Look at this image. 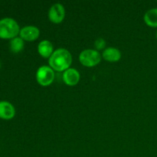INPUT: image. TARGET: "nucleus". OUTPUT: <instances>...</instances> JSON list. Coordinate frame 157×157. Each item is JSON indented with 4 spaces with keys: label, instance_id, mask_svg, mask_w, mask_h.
I'll return each instance as SVG.
<instances>
[{
    "label": "nucleus",
    "instance_id": "5",
    "mask_svg": "<svg viewBox=\"0 0 157 157\" xmlns=\"http://www.w3.org/2000/svg\"><path fill=\"white\" fill-rule=\"evenodd\" d=\"M65 9L61 3H55L50 7L48 13V19L54 24H60L65 18Z\"/></svg>",
    "mask_w": 157,
    "mask_h": 157
},
{
    "label": "nucleus",
    "instance_id": "8",
    "mask_svg": "<svg viewBox=\"0 0 157 157\" xmlns=\"http://www.w3.org/2000/svg\"><path fill=\"white\" fill-rule=\"evenodd\" d=\"M15 116V109L13 104L6 101H0V118L6 121L13 119Z\"/></svg>",
    "mask_w": 157,
    "mask_h": 157
},
{
    "label": "nucleus",
    "instance_id": "14",
    "mask_svg": "<svg viewBox=\"0 0 157 157\" xmlns=\"http://www.w3.org/2000/svg\"><path fill=\"white\" fill-rule=\"evenodd\" d=\"M156 39H157V31H156Z\"/></svg>",
    "mask_w": 157,
    "mask_h": 157
},
{
    "label": "nucleus",
    "instance_id": "7",
    "mask_svg": "<svg viewBox=\"0 0 157 157\" xmlns=\"http://www.w3.org/2000/svg\"><path fill=\"white\" fill-rule=\"evenodd\" d=\"M81 79V75L77 69L70 67L63 72L62 80L64 84L70 87L77 85Z\"/></svg>",
    "mask_w": 157,
    "mask_h": 157
},
{
    "label": "nucleus",
    "instance_id": "1",
    "mask_svg": "<svg viewBox=\"0 0 157 157\" xmlns=\"http://www.w3.org/2000/svg\"><path fill=\"white\" fill-rule=\"evenodd\" d=\"M73 58L68 50L64 48L55 49L48 58V65L57 72H64L70 68Z\"/></svg>",
    "mask_w": 157,
    "mask_h": 157
},
{
    "label": "nucleus",
    "instance_id": "13",
    "mask_svg": "<svg viewBox=\"0 0 157 157\" xmlns=\"http://www.w3.org/2000/svg\"><path fill=\"white\" fill-rule=\"evenodd\" d=\"M106 41L102 38H99L98 39L95 40L94 41V48L95 50L97 51H101V50H104L106 48Z\"/></svg>",
    "mask_w": 157,
    "mask_h": 157
},
{
    "label": "nucleus",
    "instance_id": "4",
    "mask_svg": "<svg viewBox=\"0 0 157 157\" xmlns=\"http://www.w3.org/2000/svg\"><path fill=\"white\" fill-rule=\"evenodd\" d=\"M36 81L42 87L50 86L55 81V71L49 65H42L39 67L35 74Z\"/></svg>",
    "mask_w": 157,
    "mask_h": 157
},
{
    "label": "nucleus",
    "instance_id": "10",
    "mask_svg": "<svg viewBox=\"0 0 157 157\" xmlns=\"http://www.w3.org/2000/svg\"><path fill=\"white\" fill-rule=\"evenodd\" d=\"M55 52L53 44L48 40H42L38 44V52L43 58H49Z\"/></svg>",
    "mask_w": 157,
    "mask_h": 157
},
{
    "label": "nucleus",
    "instance_id": "11",
    "mask_svg": "<svg viewBox=\"0 0 157 157\" xmlns=\"http://www.w3.org/2000/svg\"><path fill=\"white\" fill-rule=\"evenodd\" d=\"M144 21L149 27L157 28V8L147 11L144 14Z\"/></svg>",
    "mask_w": 157,
    "mask_h": 157
},
{
    "label": "nucleus",
    "instance_id": "12",
    "mask_svg": "<svg viewBox=\"0 0 157 157\" xmlns=\"http://www.w3.org/2000/svg\"><path fill=\"white\" fill-rule=\"evenodd\" d=\"M25 41L20 37H15L10 40L9 42V48L11 52L13 53H19L24 49Z\"/></svg>",
    "mask_w": 157,
    "mask_h": 157
},
{
    "label": "nucleus",
    "instance_id": "9",
    "mask_svg": "<svg viewBox=\"0 0 157 157\" xmlns=\"http://www.w3.org/2000/svg\"><path fill=\"white\" fill-rule=\"evenodd\" d=\"M102 58L107 62L114 63L117 62L121 59L122 54L118 48L115 47L106 48L102 53Z\"/></svg>",
    "mask_w": 157,
    "mask_h": 157
},
{
    "label": "nucleus",
    "instance_id": "3",
    "mask_svg": "<svg viewBox=\"0 0 157 157\" xmlns=\"http://www.w3.org/2000/svg\"><path fill=\"white\" fill-rule=\"evenodd\" d=\"M79 61L83 66L86 67H93L99 64L102 56L99 52L95 49H84L80 53Z\"/></svg>",
    "mask_w": 157,
    "mask_h": 157
},
{
    "label": "nucleus",
    "instance_id": "2",
    "mask_svg": "<svg viewBox=\"0 0 157 157\" xmlns=\"http://www.w3.org/2000/svg\"><path fill=\"white\" fill-rule=\"evenodd\" d=\"M20 27L14 18L6 17L0 19V38L12 39L19 35Z\"/></svg>",
    "mask_w": 157,
    "mask_h": 157
},
{
    "label": "nucleus",
    "instance_id": "6",
    "mask_svg": "<svg viewBox=\"0 0 157 157\" xmlns=\"http://www.w3.org/2000/svg\"><path fill=\"white\" fill-rule=\"evenodd\" d=\"M40 30L35 25H26L20 29L19 37L26 41H34L39 38Z\"/></svg>",
    "mask_w": 157,
    "mask_h": 157
},
{
    "label": "nucleus",
    "instance_id": "15",
    "mask_svg": "<svg viewBox=\"0 0 157 157\" xmlns=\"http://www.w3.org/2000/svg\"><path fill=\"white\" fill-rule=\"evenodd\" d=\"M1 66H2V64H1V62H0V67H1Z\"/></svg>",
    "mask_w": 157,
    "mask_h": 157
}]
</instances>
